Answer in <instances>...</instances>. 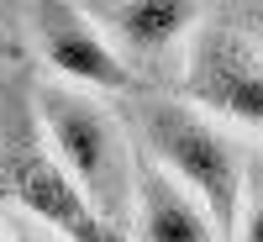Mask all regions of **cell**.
Listing matches in <instances>:
<instances>
[{"instance_id":"6da1fadb","label":"cell","mask_w":263,"mask_h":242,"mask_svg":"<svg viewBox=\"0 0 263 242\" xmlns=\"http://www.w3.org/2000/svg\"><path fill=\"white\" fill-rule=\"evenodd\" d=\"M32 116L58 169L84 195V206L111 232H132L137 190H142V147L132 142L126 121L100 95L69 90V84H42L32 95Z\"/></svg>"},{"instance_id":"7a4b0ae2","label":"cell","mask_w":263,"mask_h":242,"mask_svg":"<svg viewBox=\"0 0 263 242\" xmlns=\"http://www.w3.org/2000/svg\"><path fill=\"white\" fill-rule=\"evenodd\" d=\"M132 126H137L142 158L163 169L205 211L221 242H232L242 221V174H248L232 132L216 126L205 111H195L190 100H163V95H137Z\"/></svg>"},{"instance_id":"3957f363","label":"cell","mask_w":263,"mask_h":242,"mask_svg":"<svg viewBox=\"0 0 263 242\" xmlns=\"http://www.w3.org/2000/svg\"><path fill=\"white\" fill-rule=\"evenodd\" d=\"M179 84L184 100L216 126L263 142V42L237 16H205L195 27L179 58Z\"/></svg>"},{"instance_id":"277c9868","label":"cell","mask_w":263,"mask_h":242,"mask_svg":"<svg viewBox=\"0 0 263 242\" xmlns=\"http://www.w3.org/2000/svg\"><path fill=\"white\" fill-rule=\"evenodd\" d=\"M21 32L37 48V58L58 74V84L84 95H142V79L121 63V53L105 42L84 6H32L21 11Z\"/></svg>"},{"instance_id":"5b68a950","label":"cell","mask_w":263,"mask_h":242,"mask_svg":"<svg viewBox=\"0 0 263 242\" xmlns=\"http://www.w3.org/2000/svg\"><path fill=\"white\" fill-rule=\"evenodd\" d=\"M90 21L121 53V63L142 79L163 69L168 58H184V42L205 21V11L179 6V0H111V6H90Z\"/></svg>"},{"instance_id":"8992f818","label":"cell","mask_w":263,"mask_h":242,"mask_svg":"<svg viewBox=\"0 0 263 242\" xmlns=\"http://www.w3.org/2000/svg\"><path fill=\"white\" fill-rule=\"evenodd\" d=\"M132 237L137 242H221V232L205 221V211L195 206L163 169H153L147 158H142V190H137Z\"/></svg>"},{"instance_id":"52a82bcc","label":"cell","mask_w":263,"mask_h":242,"mask_svg":"<svg viewBox=\"0 0 263 242\" xmlns=\"http://www.w3.org/2000/svg\"><path fill=\"white\" fill-rule=\"evenodd\" d=\"M232 242H263V195L242 200V221H237V237Z\"/></svg>"},{"instance_id":"ba28073f","label":"cell","mask_w":263,"mask_h":242,"mask_svg":"<svg viewBox=\"0 0 263 242\" xmlns=\"http://www.w3.org/2000/svg\"><path fill=\"white\" fill-rule=\"evenodd\" d=\"M0 242H63L53 227H42V221H32V216H27V221H16V227H6V232H0Z\"/></svg>"},{"instance_id":"9c48e42d","label":"cell","mask_w":263,"mask_h":242,"mask_svg":"<svg viewBox=\"0 0 263 242\" xmlns=\"http://www.w3.org/2000/svg\"><path fill=\"white\" fill-rule=\"evenodd\" d=\"M237 21H242V27H248V32H253V37L263 42V11H242V16H237Z\"/></svg>"}]
</instances>
